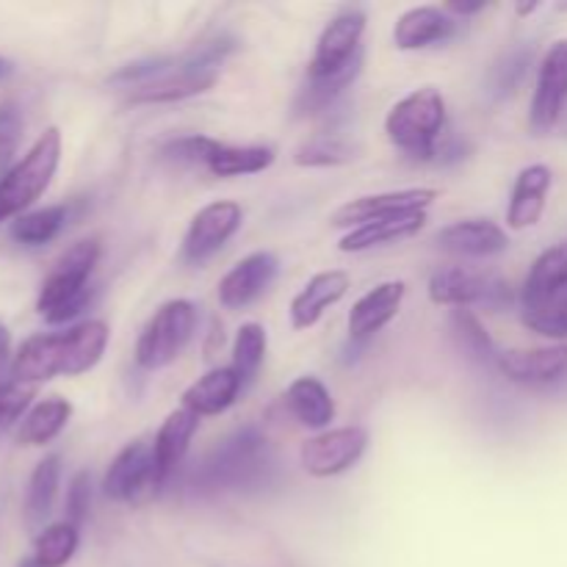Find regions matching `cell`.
I'll return each mask as SVG.
<instances>
[{"label": "cell", "instance_id": "34", "mask_svg": "<svg viewBox=\"0 0 567 567\" xmlns=\"http://www.w3.org/2000/svg\"><path fill=\"white\" fill-rule=\"evenodd\" d=\"M358 158V144L338 133H319L297 150V166H341Z\"/></svg>", "mask_w": 567, "mask_h": 567}, {"label": "cell", "instance_id": "3", "mask_svg": "<svg viewBox=\"0 0 567 567\" xmlns=\"http://www.w3.org/2000/svg\"><path fill=\"white\" fill-rule=\"evenodd\" d=\"M100 260L97 238H83L72 244L39 288L37 310L48 324H66L78 319L94 302L92 275Z\"/></svg>", "mask_w": 567, "mask_h": 567}, {"label": "cell", "instance_id": "4", "mask_svg": "<svg viewBox=\"0 0 567 567\" xmlns=\"http://www.w3.org/2000/svg\"><path fill=\"white\" fill-rule=\"evenodd\" d=\"M385 133L393 147L413 161H435L446 133V100L441 89L424 86L399 100L385 116Z\"/></svg>", "mask_w": 567, "mask_h": 567}, {"label": "cell", "instance_id": "28", "mask_svg": "<svg viewBox=\"0 0 567 567\" xmlns=\"http://www.w3.org/2000/svg\"><path fill=\"white\" fill-rule=\"evenodd\" d=\"M275 164V147L269 144H219L214 158L208 161V169L216 177H238L258 175Z\"/></svg>", "mask_w": 567, "mask_h": 567}, {"label": "cell", "instance_id": "5", "mask_svg": "<svg viewBox=\"0 0 567 567\" xmlns=\"http://www.w3.org/2000/svg\"><path fill=\"white\" fill-rule=\"evenodd\" d=\"M61 164V131L48 127L33 147L0 177V225L20 219L48 192Z\"/></svg>", "mask_w": 567, "mask_h": 567}, {"label": "cell", "instance_id": "31", "mask_svg": "<svg viewBox=\"0 0 567 567\" xmlns=\"http://www.w3.org/2000/svg\"><path fill=\"white\" fill-rule=\"evenodd\" d=\"M563 282H567V238L537 255L529 275H526L524 288H520V305L546 297L548 291L559 288Z\"/></svg>", "mask_w": 567, "mask_h": 567}, {"label": "cell", "instance_id": "8", "mask_svg": "<svg viewBox=\"0 0 567 567\" xmlns=\"http://www.w3.org/2000/svg\"><path fill=\"white\" fill-rule=\"evenodd\" d=\"M365 449H369V432L363 426H338L305 441L299 449V463L316 480H330L354 468Z\"/></svg>", "mask_w": 567, "mask_h": 567}, {"label": "cell", "instance_id": "36", "mask_svg": "<svg viewBox=\"0 0 567 567\" xmlns=\"http://www.w3.org/2000/svg\"><path fill=\"white\" fill-rule=\"evenodd\" d=\"M22 133H25V116H22L20 103L3 100L0 103V177L17 164L14 158L22 144Z\"/></svg>", "mask_w": 567, "mask_h": 567}, {"label": "cell", "instance_id": "37", "mask_svg": "<svg viewBox=\"0 0 567 567\" xmlns=\"http://www.w3.org/2000/svg\"><path fill=\"white\" fill-rule=\"evenodd\" d=\"M532 64V48H518V50H509L496 66H493V75H491V92L493 97H509L515 89L524 83L526 72H529Z\"/></svg>", "mask_w": 567, "mask_h": 567}, {"label": "cell", "instance_id": "33", "mask_svg": "<svg viewBox=\"0 0 567 567\" xmlns=\"http://www.w3.org/2000/svg\"><path fill=\"white\" fill-rule=\"evenodd\" d=\"M78 543V526L70 520H59V524H50L48 529H42V535L33 540V567H64L75 557Z\"/></svg>", "mask_w": 567, "mask_h": 567}, {"label": "cell", "instance_id": "6", "mask_svg": "<svg viewBox=\"0 0 567 567\" xmlns=\"http://www.w3.org/2000/svg\"><path fill=\"white\" fill-rule=\"evenodd\" d=\"M426 293L435 305L443 308H480L493 310V313H502L509 305L515 302V293L509 288V282L504 280L496 271H482V269H468V266H446V269H437L430 277V286Z\"/></svg>", "mask_w": 567, "mask_h": 567}, {"label": "cell", "instance_id": "43", "mask_svg": "<svg viewBox=\"0 0 567 567\" xmlns=\"http://www.w3.org/2000/svg\"><path fill=\"white\" fill-rule=\"evenodd\" d=\"M443 9H446L452 17L454 14L468 17V14H476V11L485 9V3H449V6H443Z\"/></svg>", "mask_w": 567, "mask_h": 567}, {"label": "cell", "instance_id": "22", "mask_svg": "<svg viewBox=\"0 0 567 567\" xmlns=\"http://www.w3.org/2000/svg\"><path fill=\"white\" fill-rule=\"evenodd\" d=\"M244 391L241 377L233 371V365H221V369H210L208 374L199 377L188 391L183 393V408L192 413L203 415H219L236 404L238 393Z\"/></svg>", "mask_w": 567, "mask_h": 567}, {"label": "cell", "instance_id": "10", "mask_svg": "<svg viewBox=\"0 0 567 567\" xmlns=\"http://www.w3.org/2000/svg\"><path fill=\"white\" fill-rule=\"evenodd\" d=\"M498 371L509 382L532 391H565L567 388V347L509 349L496 360Z\"/></svg>", "mask_w": 567, "mask_h": 567}, {"label": "cell", "instance_id": "25", "mask_svg": "<svg viewBox=\"0 0 567 567\" xmlns=\"http://www.w3.org/2000/svg\"><path fill=\"white\" fill-rule=\"evenodd\" d=\"M72 419V404L61 396L42 399L39 404H33L28 410L25 419L20 421V430H17V443L20 446H48L53 437H59L64 432V426Z\"/></svg>", "mask_w": 567, "mask_h": 567}, {"label": "cell", "instance_id": "32", "mask_svg": "<svg viewBox=\"0 0 567 567\" xmlns=\"http://www.w3.org/2000/svg\"><path fill=\"white\" fill-rule=\"evenodd\" d=\"M66 214H70L66 205H48V208L28 210L20 219L11 221L9 236L22 247H44L64 230Z\"/></svg>", "mask_w": 567, "mask_h": 567}, {"label": "cell", "instance_id": "20", "mask_svg": "<svg viewBox=\"0 0 567 567\" xmlns=\"http://www.w3.org/2000/svg\"><path fill=\"white\" fill-rule=\"evenodd\" d=\"M551 181L554 175L546 164H532L520 169L507 205V225L513 230H526V227H535L540 221L548 192H551Z\"/></svg>", "mask_w": 567, "mask_h": 567}, {"label": "cell", "instance_id": "26", "mask_svg": "<svg viewBox=\"0 0 567 567\" xmlns=\"http://www.w3.org/2000/svg\"><path fill=\"white\" fill-rule=\"evenodd\" d=\"M360 70H363V53H360L358 59L347 66V70L336 72V75L308 78V81H305V86L299 89V94H297L293 114H297L299 120H305V116H316V114H321V111H327L338 97H341L343 92H347L349 86H352L354 78L360 75Z\"/></svg>", "mask_w": 567, "mask_h": 567}, {"label": "cell", "instance_id": "1", "mask_svg": "<svg viewBox=\"0 0 567 567\" xmlns=\"http://www.w3.org/2000/svg\"><path fill=\"white\" fill-rule=\"evenodd\" d=\"M109 347V324L100 319L81 321L64 332H44L22 341L11 360V377L28 385L55 380V377H81L103 360Z\"/></svg>", "mask_w": 567, "mask_h": 567}, {"label": "cell", "instance_id": "44", "mask_svg": "<svg viewBox=\"0 0 567 567\" xmlns=\"http://www.w3.org/2000/svg\"><path fill=\"white\" fill-rule=\"evenodd\" d=\"M11 72V61L9 59H3V55H0V81H3L6 75H9Z\"/></svg>", "mask_w": 567, "mask_h": 567}, {"label": "cell", "instance_id": "7", "mask_svg": "<svg viewBox=\"0 0 567 567\" xmlns=\"http://www.w3.org/2000/svg\"><path fill=\"white\" fill-rule=\"evenodd\" d=\"M197 330V308L188 299H172L155 310L136 341V363L144 371H161L175 363Z\"/></svg>", "mask_w": 567, "mask_h": 567}, {"label": "cell", "instance_id": "17", "mask_svg": "<svg viewBox=\"0 0 567 567\" xmlns=\"http://www.w3.org/2000/svg\"><path fill=\"white\" fill-rule=\"evenodd\" d=\"M435 244L443 252L463 255V258H493L507 252L509 236L493 219H463L443 227L435 236Z\"/></svg>", "mask_w": 567, "mask_h": 567}, {"label": "cell", "instance_id": "18", "mask_svg": "<svg viewBox=\"0 0 567 567\" xmlns=\"http://www.w3.org/2000/svg\"><path fill=\"white\" fill-rule=\"evenodd\" d=\"M349 286H352V277L343 269H327L310 277L302 291L291 299L293 330H310L313 324H319L321 316L347 297Z\"/></svg>", "mask_w": 567, "mask_h": 567}, {"label": "cell", "instance_id": "35", "mask_svg": "<svg viewBox=\"0 0 567 567\" xmlns=\"http://www.w3.org/2000/svg\"><path fill=\"white\" fill-rule=\"evenodd\" d=\"M266 360V330L255 321L241 324L236 343H233V371L241 377L244 388L258 377L260 365Z\"/></svg>", "mask_w": 567, "mask_h": 567}, {"label": "cell", "instance_id": "23", "mask_svg": "<svg viewBox=\"0 0 567 567\" xmlns=\"http://www.w3.org/2000/svg\"><path fill=\"white\" fill-rule=\"evenodd\" d=\"M286 404L293 419L308 430L327 432L336 419V402L319 377H297L286 391Z\"/></svg>", "mask_w": 567, "mask_h": 567}, {"label": "cell", "instance_id": "14", "mask_svg": "<svg viewBox=\"0 0 567 567\" xmlns=\"http://www.w3.org/2000/svg\"><path fill=\"white\" fill-rule=\"evenodd\" d=\"M161 487L158 471H155V454L153 446L136 441L127 443L114 460H111L109 471L103 476V493L105 498L116 504L136 502L142 493Z\"/></svg>", "mask_w": 567, "mask_h": 567}, {"label": "cell", "instance_id": "29", "mask_svg": "<svg viewBox=\"0 0 567 567\" xmlns=\"http://www.w3.org/2000/svg\"><path fill=\"white\" fill-rule=\"evenodd\" d=\"M61 485V457L59 454H48L42 463L33 468L31 480H28V493H25V520L31 526L48 520V515L53 513L55 496H59Z\"/></svg>", "mask_w": 567, "mask_h": 567}, {"label": "cell", "instance_id": "39", "mask_svg": "<svg viewBox=\"0 0 567 567\" xmlns=\"http://www.w3.org/2000/svg\"><path fill=\"white\" fill-rule=\"evenodd\" d=\"M33 396H37V385H28V382L14 380V377L9 382H0V430L25 419Z\"/></svg>", "mask_w": 567, "mask_h": 567}, {"label": "cell", "instance_id": "2", "mask_svg": "<svg viewBox=\"0 0 567 567\" xmlns=\"http://www.w3.org/2000/svg\"><path fill=\"white\" fill-rule=\"evenodd\" d=\"M271 474H275V457L269 441L255 426H244L203 460L194 474V485L208 493H247L269 485Z\"/></svg>", "mask_w": 567, "mask_h": 567}, {"label": "cell", "instance_id": "12", "mask_svg": "<svg viewBox=\"0 0 567 567\" xmlns=\"http://www.w3.org/2000/svg\"><path fill=\"white\" fill-rule=\"evenodd\" d=\"M441 197L437 188H399V192H382L369 194V197H358L352 203H343L336 214L330 216L332 227H363L371 221L391 219V216L415 214V210H426L435 199Z\"/></svg>", "mask_w": 567, "mask_h": 567}, {"label": "cell", "instance_id": "41", "mask_svg": "<svg viewBox=\"0 0 567 567\" xmlns=\"http://www.w3.org/2000/svg\"><path fill=\"white\" fill-rule=\"evenodd\" d=\"M471 153V144L465 142V138H457V136H443L441 144H437V153H435V164H457V161H463L465 155Z\"/></svg>", "mask_w": 567, "mask_h": 567}, {"label": "cell", "instance_id": "15", "mask_svg": "<svg viewBox=\"0 0 567 567\" xmlns=\"http://www.w3.org/2000/svg\"><path fill=\"white\" fill-rule=\"evenodd\" d=\"M277 271H280V260L275 252H252L244 260H238L230 271L219 280V302L227 310H241L252 305L255 299L264 297L269 286L275 282Z\"/></svg>", "mask_w": 567, "mask_h": 567}, {"label": "cell", "instance_id": "19", "mask_svg": "<svg viewBox=\"0 0 567 567\" xmlns=\"http://www.w3.org/2000/svg\"><path fill=\"white\" fill-rule=\"evenodd\" d=\"M457 31V20L441 6H415L396 20L393 42L399 50H424L443 44Z\"/></svg>", "mask_w": 567, "mask_h": 567}, {"label": "cell", "instance_id": "13", "mask_svg": "<svg viewBox=\"0 0 567 567\" xmlns=\"http://www.w3.org/2000/svg\"><path fill=\"white\" fill-rule=\"evenodd\" d=\"M567 109V39H559L543 55L537 72L535 97L529 109V127L535 133H548Z\"/></svg>", "mask_w": 567, "mask_h": 567}, {"label": "cell", "instance_id": "16", "mask_svg": "<svg viewBox=\"0 0 567 567\" xmlns=\"http://www.w3.org/2000/svg\"><path fill=\"white\" fill-rule=\"evenodd\" d=\"M404 293H408V286L402 280L380 282L369 293H363L349 310V338L354 343H365L369 338H374L382 327L396 319L399 310H402Z\"/></svg>", "mask_w": 567, "mask_h": 567}, {"label": "cell", "instance_id": "30", "mask_svg": "<svg viewBox=\"0 0 567 567\" xmlns=\"http://www.w3.org/2000/svg\"><path fill=\"white\" fill-rule=\"evenodd\" d=\"M449 327H452V338L457 343L460 352L465 354L474 363H496L498 349L493 343L491 332L485 330V324L480 321V316L468 308H457L449 316Z\"/></svg>", "mask_w": 567, "mask_h": 567}, {"label": "cell", "instance_id": "9", "mask_svg": "<svg viewBox=\"0 0 567 567\" xmlns=\"http://www.w3.org/2000/svg\"><path fill=\"white\" fill-rule=\"evenodd\" d=\"M365 14L360 9H343L332 17L316 42L313 59L308 64V78H330L347 70L363 53Z\"/></svg>", "mask_w": 567, "mask_h": 567}, {"label": "cell", "instance_id": "11", "mask_svg": "<svg viewBox=\"0 0 567 567\" xmlns=\"http://www.w3.org/2000/svg\"><path fill=\"white\" fill-rule=\"evenodd\" d=\"M241 221L244 210L233 199H219V203L199 208L188 225L186 238H183V260L192 266H203L236 236Z\"/></svg>", "mask_w": 567, "mask_h": 567}, {"label": "cell", "instance_id": "21", "mask_svg": "<svg viewBox=\"0 0 567 567\" xmlns=\"http://www.w3.org/2000/svg\"><path fill=\"white\" fill-rule=\"evenodd\" d=\"M199 430V415L192 413L188 408H177L175 413L166 415V421L161 424L158 435L153 441V454H155V471H158V482L164 485L181 463L186 460L188 446H192V437Z\"/></svg>", "mask_w": 567, "mask_h": 567}, {"label": "cell", "instance_id": "40", "mask_svg": "<svg viewBox=\"0 0 567 567\" xmlns=\"http://www.w3.org/2000/svg\"><path fill=\"white\" fill-rule=\"evenodd\" d=\"M89 507H92V474L78 471L66 487V520L81 526L89 518Z\"/></svg>", "mask_w": 567, "mask_h": 567}, {"label": "cell", "instance_id": "45", "mask_svg": "<svg viewBox=\"0 0 567 567\" xmlns=\"http://www.w3.org/2000/svg\"><path fill=\"white\" fill-rule=\"evenodd\" d=\"M537 9V3H532V6H518V14H532V11Z\"/></svg>", "mask_w": 567, "mask_h": 567}, {"label": "cell", "instance_id": "27", "mask_svg": "<svg viewBox=\"0 0 567 567\" xmlns=\"http://www.w3.org/2000/svg\"><path fill=\"white\" fill-rule=\"evenodd\" d=\"M520 321L537 336L559 343L567 341V282L535 302L520 305Z\"/></svg>", "mask_w": 567, "mask_h": 567}, {"label": "cell", "instance_id": "42", "mask_svg": "<svg viewBox=\"0 0 567 567\" xmlns=\"http://www.w3.org/2000/svg\"><path fill=\"white\" fill-rule=\"evenodd\" d=\"M9 360H14L11 358V332H9V327L0 324V371L9 365Z\"/></svg>", "mask_w": 567, "mask_h": 567}, {"label": "cell", "instance_id": "38", "mask_svg": "<svg viewBox=\"0 0 567 567\" xmlns=\"http://www.w3.org/2000/svg\"><path fill=\"white\" fill-rule=\"evenodd\" d=\"M219 144L221 142H216V138L210 136H181L172 138V142L161 150V155L175 166H208V161L214 158Z\"/></svg>", "mask_w": 567, "mask_h": 567}, {"label": "cell", "instance_id": "24", "mask_svg": "<svg viewBox=\"0 0 567 567\" xmlns=\"http://www.w3.org/2000/svg\"><path fill=\"white\" fill-rule=\"evenodd\" d=\"M424 225H426V210H415V214L371 221V225L349 230L347 236L341 238V244H338V249H341V252H365V249L382 247V244L413 238L415 233L424 230Z\"/></svg>", "mask_w": 567, "mask_h": 567}]
</instances>
